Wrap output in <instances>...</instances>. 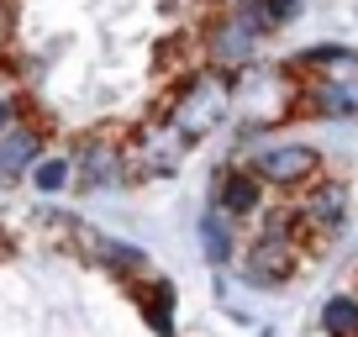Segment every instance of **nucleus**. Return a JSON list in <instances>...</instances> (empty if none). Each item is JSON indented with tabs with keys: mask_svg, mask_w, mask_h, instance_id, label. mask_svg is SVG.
I'll list each match as a JSON object with an SVG mask.
<instances>
[{
	"mask_svg": "<svg viewBox=\"0 0 358 337\" xmlns=\"http://www.w3.org/2000/svg\"><path fill=\"white\" fill-rule=\"evenodd\" d=\"M11 122H22V101H16V95H0V132Z\"/></svg>",
	"mask_w": 358,
	"mask_h": 337,
	"instance_id": "a211bd4d",
	"label": "nucleus"
},
{
	"mask_svg": "<svg viewBox=\"0 0 358 337\" xmlns=\"http://www.w3.org/2000/svg\"><path fill=\"white\" fill-rule=\"evenodd\" d=\"M74 190L85 195H101V190H116V185L132 180V153H127L116 137H101V132H90L74 143Z\"/></svg>",
	"mask_w": 358,
	"mask_h": 337,
	"instance_id": "7ed1b4c3",
	"label": "nucleus"
},
{
	"mask_svg": "<svg viewBox=\"0 0 358 337\" xmlns=\"http://www.w3.org/2000/svg\"><path fill=\"white\" fill-rule=\"evenodd\" d=\"M79 237H85V248L116 280H148V253L137 243H122V237H111V232H90V227H79Z\"/></svg>",
	"mask_w": 358,
	"mask_h": 337,
	"instance_id": "f8f14e48",
	"label": "nucleus"
},
{
	"mask_svg": "<svg viewBox=\"0 0 358 337\" xmlns=\"http://www.w3.org/2000/svg\"><path fill=\"white\" fill-rule=\"evenodd\" d=\"M264 11H268V22H274V32H280V27L301 22V11H306V0H264Z\"/></svg>",
	"mask_w": 358,
	"mask_h": 337,
	"instance_id": "f3484780",
	"label": "nucleus"
},
{
	"mask_svg": "<svg viewBox=\"0 0 358 337\" xmlns=\"http://www.w3.org/2000/svg\"><path fill=\"white\" fill-rule=\"evenodd\" d=\"M322 337H358V295L353 290H332L322 301Z\"/></svg>",
	"mask_w": 358,
	"mask_h": 337,
	"instance_id": "4468645a",
	"label": "nucleus"
},
{
	"mask_svg": "<svg viewBox=\"0 0 358 337\" xmlns=\"http://www.w3.org/2000/svg\"><path fill=\"white\" fill-rule=\"evenodd\" d=\"M290 69H358V48L348 43H316V48H301L290 58Z\"/></svg>",
	"mask_w": 358,
	"mask_h": 337,
	"instance_id": "dca6fc26",
	"label": "nucleus"
},
{
	"mask_svg": "<svg viewBox=\"0 0 358 337\" xmlns=\"http://www.w3.org/2000/svg\"><path fill=\"white\" fill-rule=\"evenodd\" d=\"M258 43H264V32H258L243 11H222L216 27L206 32V58H211V69H222V74H237V69H248L258 58Z\"/></svg>",
	"mask_w": 358,
	"mask_h": 337,
	"instance_id": "39448f33",
	"label": "nucleus"
},
{
	"mask_svg": "<svg viewBox=\"0 0 358 337\" xmlns=\"http://www.w3.org/2000/svg\"><path fill=\"white\" fill-rule=\"evenodd\" d=\"M174 306H179V295H174L169 280H148L143 290H137V311H143V322H148L153 337H174Z\"/></svg>",
	"mask_w": 358,
	"mask_h": 337,
	"instance_id": "ddd939ff",
	"label": "nucleus"
},
{
	"mask_svg": "<svg viewBox=\"0 0 358 337\" xmlns=\"http://www.w3.org/2000/svg\"><path fill=\"white\" fill-rule=\"evenodd\" d=\"M27 185H32L37 195L74 190V158H69V153H43V158H37V168L27 174Z\"/></svg>",
	"mask_w": 358,
	"mask_h": 337,
	"instance_id": "2eb2a0df",
	"label": "nucleus"
},
{
	"mask_svg": "<svg viewBox=\"0 0 358 337\" xmlns=\"http://www.w3.org/2000/svg\"><path fill=\"white\" fill-rule=\"evenodd\" d=\"M264 190L268 185L258 180L253 164H222L216 168V185H211V201L222 206L232 222H248V216L264 211Z\"/></svg>",
	"mask_w": 358,
	"mask_h": 337,
	"instance_id": "0eeeda50",
	"label": "nucleus"
},
{
	"mask_svg": "<svg viewBox=\"0 0 358 337\" xmlns=\"http://www.w3.org/2000/svg\"><path fill=\"white\" fill-rule=\"evenodd\" d=\"M190 148H195V137H185L174 122L143 127V132L132 137V168H137V174H148V180H169Z\"/></svg>",
	"mask_w": 358,
	"mask_h": 337,
	"instance_id": "423d86ee",
	"label": "nucleus"
},
{
	"mask_svg": "<svg viewBox=\"0 0 358 337\" xmlns=\"http://www.w3.org/2000/svg\"><path fill=\"white\" fill-rule=\"evenodd\" d=\"M301 116H322V122H348V116H358V90L348 85V79H311L301 95Z\"/></svg>",
	"mask_w": 358,
	"mask_h": 337,
	"instance_id": "9b49d317",
	"label": "nucleus"
},
{
	"mask_svg": "<svg viewBox=\"0 0 358 337\" xmlns=\"http://www.w3.org/2000/svg\"><path fill=\"white\" fill-rule=\"evenodd\" d=\"M295 227H301V211L290 216H268L264 227H258V237L243 248V259H237V274H243V285H253V290H274V285H285L295 274Z\"/></svg>",
	"mask_w": 358,
	"mask_h": 337,
	"instance_id": "f257e3e1",
	"label": "nucleus"
},
{
	"mask_svg": "<svg viewBox=\"0 0 358 337\" xmlns=\"http://www.w3.org/2000/svg\"><path fill=\"white\" fill-rule=\"evenodd\" d=\"M195 237H201V253H206V264H211V269H232V264L243 259V248H237V222H232L216 201L201 211Z\"/></svg>",
	"mask_w": 358,
	"mask_h": 337,
	"instance_id": "9d476101",
	"label": "nucleus"
},
{
	"mask_svg": "<svg viewBox=\"0 0 358 337\" xmlns=\"http://www.w3.org/2000/svg\"><path fill=\"white\" fill-rule=\"evenodd\" d=\"M48 153V137H43V127L37 122H11L6 132H0V185H16V180H27L37 168V158Z\"/></svg>",
	"mask_w": 358,
	"mask_h": 337,
	"instance_id": "1a4fd4ad",
	"label": "nucleus"
},
{
	"mask_svg": "<svg viewBox=\"0 0 358 337\" xmlns=\"http://www.w3.org/2000/svg\"><path fill=\"white\" fill-rule=\"evenodd\" d=\"M306 190H311V195L295 206V211H301V227H306V232H316V237H337L348 227V206H353V201H348V185L322 174V180L306 185Z\"/></svg>",
	"mask_w": 358,
	"mask_h": 337,
	"instance_id": "6e6552de",
	"label": "nucleus"
},
{
	"mask_svg": "<svg viewBox=\"0 0 358 337\" xmlns=\"http://www.w3.org/2000/svg\"><path fill=\"white\" fill-rule=\"evenodd\" d=\"M6 32H11V6L0 0V48H6Z\"/></svg>",
	"mask_w": 358,
	"mask_h": 337,
	"instance_id": "6ab92c4d",
	"label": "nucleus"
},
{
	"mask_svg": "<svg viewBox=\"0 0 358 337\" xmlns=\"http://www.w3.org/2000/svg\"><path fill=\"white\" fill-rule=\"evenodd\" d=\"M248 164L258 168V180L268 185V190H306V185H316L322 180V148H311V143H268V148H258Z\"/></svg>",
	"mask_w": 358,
	"mask_h": 337,
	"instance_id": "20e7f679",
	"label": "nucleus"
},
{
	"mask_svg": "<svg viewBox=\"0 0 358 337\" xmlns=\"http://www.w3.org/2000/svg\"><path fill=\"white\" fill-rule=\"evenodd\" d=\"M227 106H232V85H227L222 69H211V74L185 79V90H179L174 106H169V122H174L185 137H195V143H201L211 127H222Z\"/></svg>",
	"mask_w": 358,
	"mask_h": 337,
	"instance_id": "f03ea898",
	"label": "nucleus"
}]
</instances>
